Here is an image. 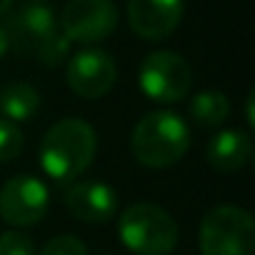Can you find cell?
I'll return each mask as SVG.
<instances>
[{"label": "cell", "instance_id": "1", "mask_svg": "<svg viewBox=\"0 0 255 255\" xmlns=\"http://www.w3.org/2000/svg\"><path fill=\"white\" fill-rule=\"evenodd\" d=\"M98 150L95 130L80 118L58 120L40 143V165L55 180H73L85 173Z\"/></svg>", "mask_w": 255, "mask_h": 255}, {"label": "cell", "instance_id": "2", "mask_svg": "<svg viewBox=\"0 0 255 255\" xmlns=\"http://www.w3.org/2000/svg\"><path fill=\"white\" fill-rule=\"evenodd\" d=\"M133 155L148 168H170L190 148V130L180 115L170 110L145 113L133 128Z\"/></svg>", "mask_w": 255, "mask_h": 255}, {"label": "cell", "instance_id": "3", "mask_svg": "<svg viewBox=\"0 0 255 255\" xmlns=\"http://www.w3.org/2000/svg\"><path fill=\"white\" fill-rule=\"evenodd\" d=\"M120 240L135 255H170L178 245L175 218L155 203H135L118 220Z\"/></svg>", "mask_w": 255, "mask_h": 255}, {"label": "cell", "instance_id": "4", "mask_svg": "<svg viewBox=\"0 0 255 255\" xmlns=\"http://www.w3.org/2000/svg\"><path fill=\"white\" fill-rule=\"evenodd\" d=\"M203 255H255V220L245 208L218 205L200 223Z\"/></svg>", "mask_w": 255, "mask_h": 255}, {"label": "cell", "instance_id": "5", "mask_svg": "<svg viewBox=\"0 0 255 255\" xmlns=\"http://www.w3.org/2000/svg\"><path fill=\"white\" fill-rule=\"evenodd\" d=\"M140 90L155 103H178L188 95L193 73L183 55L173 50L150 53L140 65Z\"/></svg>", "mask_w": 255, "mask_h": 255}, {"label": "cell", "instance_id": "6", "mask_svg": "<svg viewBox=\"0 0 255 255\" xmlns=\"http://www.w3.org/2000/svg\"><path fill=\"white\" fill-rule=\"evenodd\" d=\"M118 25V8L110 0H70L60 13V33L70 43H100Z\"/></svg>", "mask_w": 255, "mask_h": 255}, {"label": "cell", "instance_id": "7", "mask_svg": "<svg viewBox=\"0 0 255 255\" xmlns=\"http://www.w3.org/2000/svg\"><path fill=\"white\" fill-rule=\"evenodd\" d=\"M48 213V188L33 175H15L0 190V218L8 225L28 228Z\"/></svg>", "mask_w": 255, "mask_h": 255}, {"label": "cell", "instance_id": "8", "mask_svg": "<svg viewBox=\"0 0 255 255\" xmlns=\"http://www.w3.org/2000/svg\"><path fill=\"white\" fill-rule=\"evenodd\" d=\"M5 28H8L10 48L33 58H38V53L48 45V40L60 33L53 10L43 3H28L18 8Z\"/></svg>", "mask_w": 255, "mask_h": 255}, {"label": "cell", "instance_id": "9", "mask_svg": "<svg viewBox=\"0 0 255 255\" xmlns=\"http://www.w3.org/2000/svg\"><path fill=\"white\" fill-rule=\"evenodd\" d=\"M118 78L115 60L98 48H85L75 53L68 63V85L80 98H103Z\"/></svg>", "mask_w": 255, "mask_h": 255}, {"label": "cell", "instance_id": "10", "mask_svg": "<svg viewBox=\"0 0 255 255\" xmlns=\"http://www.w3.org/2000/svg\"><path fill=\"white\" fill-rule=\"evenodd\" d=\"M183 18V0H128V23L143 40H165Z\"/></svg>", "mask_w": 255, "mask_h": 255}, {"label": "cell", "instance_id": "11", "mask_svg": "<svg viewBox=\"0 0 255 255\" xmlns=\"http://www.w3.org/2000/svg\"><path fill=\"white\" fill-rule=\"evenodd\" d=\"M65 205L83 223H108L118 210V195L105 183L85 180L68 188Z\"/></svg>", "mask_w": 255, "mask_h": 255}, {"label": "cell", "instance_id": "12", "mask_svg": "<svg viewBox=\"0 0 255 255\" xmlns=\"http://www.w3.org/2000/svg\"><path fill=\"white\" fill-rule=\"evenodd\" d=\"M253 155V143L250 135L243 130H220L218 135L210 138L205 148L208 163L220 170V173H235L240 170Z\"/></svg>", "mask_w": 255, "mask_h": 255}, {"label": "cell", "instance_id": "13", "mask_svg": "<svg viewBox=\"0 0 255 255\" xmlns=\"http://www.w3.org/2000/svg\"><path fill=\"white\" fill-rule=\"evenodd\" d=\"M40 108V95L28 83H10L0 90V113L13 123L30 120Z\"/></svg>", "mask_w": 255, "mask_h": 255}, {"label": "cell", "instance_id": "14", "mask_svg": "<svg viewBox=\"0 0 255 255\" xmlns=\"http://www.w3.org/2000/svg\"><path fill=\"white\" fill-rule=\"evenodd\" d=\"M228 113H230V103H228L225 93H220V90H200L190 100V118L200 128L220 125L228 118Z\"/></svg>", "mask_w": 255, "mask_h": 255}, {"label": "cell", "instance_id": "15", "mask_svg": "<svg viewBox=\"0 0 255 255\" xmlns=\"http://www.w3.org/2000/svg\"><path fill=\"white\" fill-rule=\"evenodd\" d=\"M23 150V133L18 123L0 118V163H10Z\"/></svg>", "mask_w": 255, "mask_h": 255}, {"label": "cell", "instance_id": "16", "mask_svg": "<svg viewBox=\"0 0 255 255\" xmlns=\"http://www.w3.org/2000/svg\"><path fill=\"white\" fill-rule=\"evenodd\" d=\"M0 255H35V243L20 230H8L0 235Z\"/></svg>", "mask_w": 255, "mask_h": 255}, {"label": "cell", "instance_id": "17", "mask_svg": "<svg viewBox=\"0 0 255 255\" xmlns=\"http://www.w3.org/2000/svg\"><path fill=\"white\" fill-rule=\"evenodd\" d=\"M40 255H88V248L75 235H55L40 250Z\"/></svg>", "mask_w": 255, "mask_h": 255}, {"label": "cell", "instance_id": "18", "mask_svg": "<svg viewBox=\"0 0 255 255\" xmlns=\"http://www.w3.org/2000/svg\"><path fill=\"white\" fill-rule=\"evenodd\" d=\"M68 50H70V40H68L63 33H58V35H53V38L48 40V45L38 53V60H40L43 65H48V68H55V65H60V63L68 58Z\"/></svg>", "mask_w": 255, "mask_h": 255}, {"label": "cell", "instance_id": "19", "mask_svg": "<svg viewBox=\"0 0 255 255\" xmlns=\"http://www.w3.org/2000/svg\"><path fill=\"white\" fill-rule=\"evenodd\" d=\"M10 50V38H8V28L0 23V60L5 58V53Z\"/></svg>", "mask_w": 255, "mask_h": 255}, {"label": "cell", "instance_id": "20", "mask_svg": "<svg viewBox=\"0 0 255 255\" xmlns=\"http://www.w3.org/2000/svg\"><path fill=\"white\" fill-rule=\"evenodd\" d=\"M10 5H13V0H0V18L10 10Z\"/></svg>", "mask_w": 255, "mask_h": 255}, {"label": "cell", "instance_id": "21", "mask_svg": "<svg viewBox=\"0 0 255 255\" xmlns=\"http://www.w3.org/2000/svg\"><path fill=\"white\" fill-rule=\"evenodd\" d=\"M33 3H45V0H33Z\"/></svg>", "mask_w": 255, "mask_h": 255}]
</instances>
